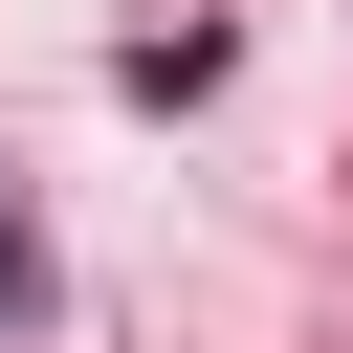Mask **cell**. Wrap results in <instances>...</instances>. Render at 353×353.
Instances as JSON below:
<instances>
[{"instance_id": "6da1fadb", "label": "cell", "mask_w": 353, "mask_h": 353, "mask_svg": "<svg viewBox=\"0 0 353 353\" xmlns=\"http://www.w3.org/2000/svg\"><path fill=\"white\" fill-rule=\"evenodd\" d=\"M0 309H22V221H0Z\"/></svg>"}]
</instances>
